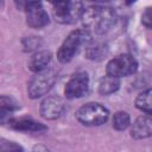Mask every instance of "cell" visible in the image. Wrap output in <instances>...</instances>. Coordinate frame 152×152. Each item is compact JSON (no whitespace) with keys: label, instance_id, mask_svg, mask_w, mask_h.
<instances>
[{"label":"cell","instance_id":"obj_1","mask_svg":"<svg viewBox=\"0 0 152 152\" xmlns=\"http://www.w3.org/2000/svg\"><path fill=\"white\" fill-rule=\"evenodd\" d=\"M81 19L84 30L90 34H103L115 25L116 13L110 7L94 5L83 11Z\"/></svg>","mask_w":152,"mask_h":152},{"label":"cell","instance_id":"obj_2","mask_svg":"<svg viewBox=\"0 0 152 152\" xmlns=\"http://www.w3.org/2000/svg\"><path fill=\"white\" fill-rule=\"evenodd\" d=\"M91 40V36L87 30H75L70 32L61 44L57 51V58L62 63L70 62L77 53L82 45H88Z\"/></svg>","mask_w":152,"mask_h":152},{"label":"cell","instance_id":"obj_3","mask_svg":"<svg viewBox=\"0 0 152 152\" xmlns=\"http://www.w3.org/2000/svg\"><path fill=\"white\" fill-rule=\"evenodd\" d=\"M55 19L61 24H74L83 14L82 0H49Z\"/></svg>","mask_w":152,"mask_h":152},{"label":"cell","instance_id":"obj_4","mask_svg":"<svg viewBox=\"0 0 152 152\" xmlns=\"http://www.w3.org/2000/svg\"><path fill=\"white\" fill-rule=\"evenodd\" d=\"M108 109L97 102L83 104L76 112V119L84 126H100L108 120Z\"/></svg>","mask_w":152,"mask_h":152},{"label":"cell","instance_id":"obj_5","mask_svg":"<svg viewBox=\"0 0 152 152\" xmlns=\"http://www.w3.org/2000/svg\"><path fill=\"white\" fill-rule=\"evenodd\" d=\"M57 80V75L51 69H45L43 71L36 72V75L31 78L27 86V94L32 99H38L53 87Z\"/></svg>","mask_w":152,"mask_h":152},{"label":"cell","instance_id":"obj_6","mask_svg":"<svg viewBox=\"0 0 152 152\" xmlns=\"http://www.w3.org/2000/svg\"><path fill=\"white\" fill-rule=\"evenodd\" d=\"M138 70V63L128 53H121L112 58L106 66V72L115 77H124L134 74Z\"/></svg>","mask_w":152,"mask_h":152},{"label":"cell","instance_id":"obj_7","mask_svg":"<svg viewBox=\"0 0 152 152\" xmlns=\"http://www.w3.org/2000/svg\"><path fill=\"white\" fill-rule=\"evenodd\" d=\"M89 89V76L86 71L74 74L65 84L64 95L66 99H78L87 94Z\"/></svg>","mask_w":152,"mask_h":152},{"label":"cell","instance_id":"obj_8","mask_svg":"<svg viewBox=\"0 0 152 152\" xmlns=\"http://www.w3.org/2000/svg\"><path fill=\"white\" fill-rule=\"evenodd\" d=\"M26 24L32 28H42L49 24V14L45 11L42 1L34 2L26 7Z\"/></svg>","mask_w":152,"mask_h":152},{"label":"cell","instance_id":"obj_9","mask_svg":"<svg viewBox=\"0 0 152 152\" xmlns=\"http://www.w3.org/2000/svg\"><path fill=\"white\" fill-rule=\"evenodd\" d=\"M64 109H65V103L63 99L58 96H48L40 103L39 112L44 119L53 120L59 118L63 114Z\"/></svg>","mask_w":152,"mask_h":152},{"label":"cell","instance_id":"obj_10","mask_svg":"<svg viewBox=\"0 0 152 152\" xmlns=\"http://www.w3.org/2000/svg\"><path fill=\"white\" fill-rule=\"evenodd\" d=\"M131 137L134 139H145L152 137V114L139 116L132 125Z\"/></svg>","mask_w":152,"mask_h":152},{"label":"cell","instance_id":"obj_11","mask_svg":"<svg viewBox=\"0 0 152 152\" xmlns=\"http://www.w3.org/2000/svg\"><path fill=\"white\" fill-rule=\"evenodd\" d=\"M7 121H8V126L23 132H42L46 129V126H44L40 122H37L31 118H19V119L10 118Z\"/></svg>","mask_w":152,"mask_h":152},{"label":"cell","instance_id":"obj_12","mask_svg":"<svg viewBox=\"0 0 152 152\" xmlns=\"http://www.w3.org/2000/svg\"><path fill=\"white\" fill-rule=\"evenodd\" d=\"M51 62V53L45 50L36 51L28 59V69L33 72H39L45 69H48L49 64Z\"/></svg>","mask_w":152,"mask_h":152},{"label":"cell","instance_id":"obj_13","mask_svg":"<svg viewBox=\"0 0 152 152\" xmlns=\"http://www.w3.org/2000/svg\"><path fill=\"white\" fill-rule=\"evenodd\" d=\"M120 88V78L112 76V75H106L100 80L99 83V93L101 95H110L115 93Z\"/></svg>","mask_w":152,"mask_h":152},{"label":"cell","instance_id":"obj_14","mask_svg":"<svg viewBox=\"0 0 152 152\" xmlns=\"http://www.w3.org/2000/svg\"><path fill=\"white\" fill-rule=\"evenodd\" d=\"M135 106L142 113L152 114V88L140 93L135 99Z\"/></svg>","mask_w":152,"mask_h":152},{"label":"cell","instance_id":"obj_15","mask_svg":"<svg viewBox=\"0 0 152 152\" xmlns=\"http://www.w3.org/2000/svg\"><path fill=\"white\" fill-rule=\"evenodd\" d=\"M131 125V118L127 112H116L113 116V127L116 131H125Z\"/></svg>","mask_w":152,"mask_h":152},{"label":"cell","instance_id":"obj_16","mask_svg":"<svg viewBox=\"0 0 152 152\" xmlns=\"http://www.w3.org/2000/svg\"><path fill=\"white\" fill-rule=\"evenodd\" d=\"M0 107H1V120H2V122L5 121V119L8 114H11L15 109H18L17 103L11 97H7V96H1Z\"/></svg>","mask_w":152,"mask_h":152},{"label":"cell","instance_id":"obj_17","mask_svg":"<svg viewBox=\"0 0 152 152\" xmlns=\"http://www.w3.org/2000/svg\"><path fill=\"white\" fill-rule=\"evenodd\" d=\"M106 46L101 44H88L87 45V57L90 59H100L106 55Z\"/></svg>","mask_w":152,"mask_h":152},{"label":"cell","instance_id":"obj_18","mask_svg":"<svg viewBox=\"0 0 152 152\" xmlns=\"http://www.w3.org/2000/svg\"><path fill=\"white\" fill-rule=\"evenodd\" d=\"M40 40L37 37H27L23 40V46L25 48L26 51H32V50H37L40 46Z\"/></svg>","mask_w":152,"mask_h":152},{"label":"cell","instance_id":"obj_19","mask_svg":"<svg viewBox=\"0 0 152 152\" xmlns=\"http://www.w3.org/2000/svg\"><path fill=\"white\" fill-rule=\"evenodd\" d=\"M141 23L147 28H152V7H146L141 13Z\"/></svg>","mask_w":152,"mask_h":152},{"label":"cell","instance_id":"obj_20","mask_svg":"<svg viewBox=\"0 0 152 152\" xmlns=\"http://www.w3.org/2000/svg\"><path fill=\"white\" fill-rule=\"evenodd\" d=\"M15 6L19 8V10H23L25 11L26 7H28L30 5L34 4V2H38V1H42V0H13Z\"/></svg>","mask_w":152,"mask_h":152},{"label":"cell","instance_id":"obj_21","mask_svg":"<svg viewBox=\"0 0 152 152\" xmlns=\"http://www.w3.org/2000/svg\"><path fill=\"white\" fill-rule=\"evenodd\" d=\"M138 0H125V4L126 5H133L134 2H137Z\"/></svg>","mask_w":152,"mask_h":152},{"label":"cell","instance_id":"obj_22","mask_svg":"<svg viewBox=\"0 0 152 152\" xmlns=\"http://www.w3.org/2000/svg\"><path fill=\"white\" fill-rule=\"evenodd\" d=\"M88 1H91V2H106L108 0H88Z\"/></svg>","mask_w":152,"mask_h":152}]
</instances>
